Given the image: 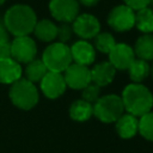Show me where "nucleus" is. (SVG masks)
<instances>
[{"label":"nucleus","mask_w":153,"mask_h":153,"mask_svg":"<svg viewBox=\"0 0 153 153\" xmlns=\"http://www.w3.org/2000/svg\"><path fill=\"white\" fill-rule=\"evenodd\" d=\"M4 24L7 31L18 37V36H29L37 23V17L35 11L23 4H17L11 6L5 16H4Z\"/></svg>","instance_id":"f257e3e1"},{"label":"nucleus","mask_w":153,"mask_h":153,"mask_svg":"<svg viewBox=\"0 0 153 153\" xmlns=\"http://www.w3.org/2000/svg\"><path fill=\"white\" fill-rule=\"evenodd\" d=\"M124 110L136 117L145 115L153 108V94L148 87L141 82H131L127 85L121 96Z\"/></svg>","instance_id":"f03ea898"},{"label":"nucleus","mask_w":153,"mask_h":153,"mask_svg":"<svg viewBox=\"0 0 153 153\" xmlns=\"http://www.w3.org/2000/svg\"><path fill=\"white\" fill-rule=\"evenodd\" d=\"M8 96L12 104L22 110H30L35 108L39 99L37 87L25 78H20L11 84Z\"/></svg>","instance_id":"7ed1b4c3"},{"label":"nucleus","mask_w":153,"mask_h":153,"mask_svg":"<svg viewBox=\"0 0 153 153\" xmlns=\"http://www.w3.org/2000/svg\"><path fill=\"white\" fill-rule=\"evenodd\" d=\"M41 60L48 71L59 73H63V71L73 62L71 48L62 42H54L49 44L44 49Z\"/></svg>","instance_id":"20e7f679"},{"label":"nucleus","mask_w":153,"mask_h":153,"mask_svg":"<svg viewBox=\"0 0 153 153\" xmlns=\"http://www.w3.org/2000/svg\"><path fill=\"white\" fill-rule=\"evenodd\" d=\"M124 112L122 99L117 94H105L93 104V115L103 123H115Z\"/></svg>","instance_id":"39448f33"},{"label":"nucleus","mask_w":153,"mask_h":153,"mask_svg":"<svg viewBox=\"0 0 153 153\" xmlns=\"http://www.w3.org/2000/svg\"><path fill=\"white\" fill-rule=\"evenodd\" d=\"M135 23V11L127 5H118L111 8L108 14V24L115 31L124 32L133 29Z\"/></svg>","instance_id":"423d86ee"},{"label":"nucleus","mask_w":153,"mask_h":153,"mask_svg":"<svg viewBox=\"0 0 153 153\" xmlns=\"http://www.w3.org/2000/svg\"><path fill=\"white\" fill-rule=\"evenodd\" d=\"M37 45L29 36H18L11 42V57L18 63H29L36 57Z\"/></svg>","instance_id":"0eeeda50"},{"label":"nucleus","mask_w":153,"mask_h":153,"mask_svg":"<svg viewBox=\"0 0 153 153\" xmlns=\"http://www.w3.org/2000/svg\"><path fill=\"white\" fill-rule=\"evenodd\" d=\"M73 33H75L81 39L94 38L100 32V23L97 17L91 13L78 14L76 18L72 22Z\"/></svg>","instance_id":"6e6552de"},{"label":"nucleus","mask_w":153,"mask_h":153,"mask_svg":"<svg viewBox=\"0 0 153 153\" xmlns=\"http://www.w3.org/2000/svg\"><path fill=\"white\" fill-rule=\"evenodd\" d=\"M63 78L67 87L73 90H82L91 82V71L87 66L72 62L63 71Z\"/></svg>","instance_id":"1a4fd4ad"},{"label":"nucleus","mask_w":153,"mask_h":153,"mask_svg":"<svg viewBox=\"0 0 153 153\" xmlns=\"http://www.w3.org/2000/svg\"><path fill=\"white\" fill-rule=\"evenodd\" d=\"M49 11L54 19L61 23H72L79 14L78 0H50Z\"/></svg>","instance_id":"9d476101"},{"label":"nucleus","mask_w":153,"mask_h":153,"mask_svg":"<svg viewBox=\"0 0 153 153\" xmlns=\"http://www.w3.org/2000/svg\"><path fill=\"white\" fill-rule=\"evenodd\" d=\"M39 87L42 93L47 98L56 99L65 93L67 85L62 73L48 71L45 75L42 78V80L39 81Z\"/></svg>","instance_id":"9b49d317"},{"label":"nucleus","mask_w":153,"mask_h":153,"mask_svg":"<svg viewBox=\"0 0 153 153\" xmlns=\"http://www.w3.org/2000/svg\"><path fill=\"white\" fill-rule=\"evenodd\" d=\"M108 55L109 62L115 67L116 71L128 69L136 57L134 54V49L127 43H116Z\"/></svg>","instance_id":"f8f14e48"},{"label":"nucleus","mask_w":153,"mask_h":153,"mask_svg":"<svg viewBox=\"0 0 153 153\" xmlns=\"http://www.w3.org/2000/svg\"><path fill=\"white\" fill-rule=\"evenodd\" d=\"M69 48L73 62L84 66H90L93 63L96 59V50L94 47L86 39H79Z\"/></svg>","instance_id":"ddd939ff"},{"label":"nucleus","mask_w":153,"mask_h":153,"mask_svg":"<svg viewBox=\"0 0 153 153\" xmlns=\"http://www.w3.org/2000/svg\"><path fill=\"white\" fill-rule=\"evenodd\" d=\"M90 71H91V82L98 85L99 87L111 84L116 75V69L109 61L99 62L94 65Z\"/></svg>","instance_id":"4468645a"},{"label":"nucleus","mask_w":153,"mask_h":153,"mask_svg":"<svg viewBox=\"0 0 153 153\" xmlns=\"http://www.w3.org/2000/svg\"><path fill=\"white\" fill-rule=\"evenodd\" d=\"M23 69L20 63H18L12 57L0 59V82L1 84H13L22 78Z\"/></svg>","instance_id":"2eb2a0df"},{"label":"nucleus","mask_w":153,"mask_h":153,"mask_svg":"<svg viewBox=\"0 0 153 153\" xmlns=\"http://www.w3.org/2000/svg\"><path fill=\"white\" fill-rule=\"evenodd\" d=\"M115 127L122 139H130L139 133V118L131 114L123 112L115 122Z\"/></svg>","instance_id":"dca6fc26"},{"label":"nucleus","mask_w":153,"mask_h":153,"mask_svg":"<svg viewBox=\"0 0 153 153\" xmlns=\"http://www.w3.org/2000/svg\"><path fill=\"white\" fill-rule=\"evenodd\" d=\"M134 54L137 59H142L145 61L153 60V32L143 33L140 36L134 45Z\"/></svg>","instance_id":"f3484780"},{"label":"nucleus","mask_w":153,"mask_h":153,"mask_svg":"<svg viewBox=\"0 0 153 153\" xmlns=\"http://www.w3.org/2000/svg\"><path fill=\"white\" fill-rule=\"evenodd\" d=\"M32 32L42 42H53L56 39L57 25L49 19H41L37 20Z\"/></svg>","instance_id":"a211bd4d"},{"label":"nucleus","mask_w":153,"mask_h":153,"mask_svg":"<svg viewBox=\"0 0 153 153\" xmlns=\"http://www.w3.org/2000/svg\"><path fill=\"white\" fill-rule=\"evenodd\" d=\"M92 115H93V104L84 99L74 100L69 106V116L75 122H85L90 120Z\"/></svg>","instance_id":"6ab92c4d"},{"label":"nucleus","mask_w":153,"mask_h":153,"mask_svg":"<svg viewBox=\"0 0 153 153\" xmlns=\"http://www.w3.org/2000/svg\"><path fill=\"white\" fill-rule=\"evenodd\" d=\"M134 26L137 27L143 33L153 32V8L149 6L135 11V23Z\"/></svg>","instance_id":"aec40b11"},{"label":"nucleus","mask_w":153,"mask_h":153,"mask_svg":"<svg viewBox=\"0 0 153 153\" xmlns=\"http://www.w3.org/2000/svg\"><path fill=\"white\" fill-rule=\"evenodd\" d=\"M127 71L129 72L130 80L133 82H142L149 75L151 66L148 65V61L135 57Z\"/></svg>","instance_id":"412c9836"},{"label":"nucleus","mask_w":153,"mask_h":153,"mask_svg":"<svg viewBox=\"0 0 153 153\" xmlns=\"http://www.w3.org/2000/svg\"><path fill=\"white\" fill-rule=\"evenodd\" d=\"M47 72H48V69H47L45 65L43 63V61L33 59L32 61L26 63V67H25V76L26 78L25 79L30 80L33 84L39 82Z\"/></svg>","instance_id":"4be33fe9"},{"label":"nucleus","mask_w":153,"mask_h":153,"mask_svg":"<svg viewBox=\"0 0 153 153\" xmlns=\"http://www.w3.org/2000/svg\"><path fill=\"white\" fill-rule=\"evenodd\" d=\"M139 133L143 139L153 141V111H148L139 118Z\"/></svg>","instance_id":"5701e85b"},{"label":"nucleus","mask_w":153,"mask_h":153,"mask_svg":"<svg viewBox=\"0 0 153 153\" xmlns=\"http://www.w3.org/2000/svg\"><path fill=\"white\" fill-rule=\"evenodd\" d=\"M115 44V38L110 32H99L94 37V47L103 54H109Z\"/></svg>","instance_id":"b1692460"},{"label":"nucleus","mask_w":153,"mask_h":153,"mask_svg":"<svg viewBox=\"0 0 153 153\" xmlns=\"http://www.w3.org/2000/svg\"><path fill=\"white\" fill-rule=\"evenodd\" d=\"M81 91H82L81 92V99H84L91 104H94L97 102V99L100 97V87L93 82H90Z\"/></svg>","instance_id":"393cba45"},{"label":"nucleus","mask_w":153,"mask_h":153,"mask_svg":"<svg viewBox=\"0 0 153 153\" xmlns=\"http://www.w3.org/2000/svg\"><path fill=\"white\" fill-rule=\"evenodd\" d=\"M72 35H73V29H72L71 23H61V24L57 26V35H56V38L59 39V42L67 43L68 41H71Z\"/></svg>","instance_id":"a878e982"},{"label":"nucleus","mask_w":153,"mask_h":153,"mask_svg":"<svg viewBox=\"0 0 153 153\" xmlns=\"http://www.w3.org/2000/svg\"><path fill=\"white\" fill-rule=\"evenodd\" d=\"M149 1L151 0H124V5L130 7L133 11H137L149 6Z\"/></svg>","instance_id":"bb28decb"},{"label":"nucleus","mask_w":153,"mask_h":153,"mask_svg":"<svg viewBox=\"0 0 153 153\" xmlns=\"http://www.w3.org/2000/svg\"><path fill=\"white\" fill-rule=\"evenodd\" d=\"M11 57V42L4 41L0 42V59Z\"/></svg>","instance_id":"cd10ccee"},{"label":"nucleus","mask_w":153,"mask_h":153,"mask_svg":"<svg viewBox=\"0 0 153 153\" xmlns=\"http://www.w3.org/2000/svg\"><path fill=\"white\" fill-rule=\"evenodd\" d=\"M4 41H10V32L7 31L4 24V19L0 18V42H4Z\"/></svg>","instance_id":"c85d7f7f"},{"label":"nucleus","mask_w":153,"mask_h":153,"mask_svg":"<svg viewBox=\"0 0 153 153\" xmlns=\"http://www.w3.org/2000/svg\"><path fill=\"white\" fill-rule=\"evenodd\" d=\"M100 0H79V2H81L84 6H87V7H92L94 5H97Z\"/></svg>","instance_id":"c756f323"},{"label":"nucleus","mask_w":153,"mask_h":153,"mask_svg":"<svg viewBox=\"0 0 153 153\" xmlns=\"http://www.w3.org/2000/svg\"><path fill=\"white\" fill-rule=\"evenodd\" d=\"M151 75H152V79H153V65H152V67H151V73H149Z\"/></svg>","instance_id":"7c9ffc66"},{"label":"nucleus","mask_w":153,"mask_h":153,"mask_svg":"<svg viewBox=\"0 0 153 153\" xmlns=\"http://www.w3.org/2000/svg\"><path fill=\"white\" fill-rule=\"evenodd\" d=\"M149 5H151V6H152V7H151V8H153V0H151V1H149Z\"/></svg>","instance_id":"2f4dec72"},{"label":"nucleus","mask_w":153,"mask_h":153,"mask_svg":"<svg viewBox=\"0 0 153 153\" xmlns=\"http://www.w3.org/2000/svg\"><path fill=\"white\" fill-rule=\"evenodd\" d=\"M5 1H6V0H0V6H1V5H2Z\"/></svg>","instance_id":"473e14b6"}]
</instances>
